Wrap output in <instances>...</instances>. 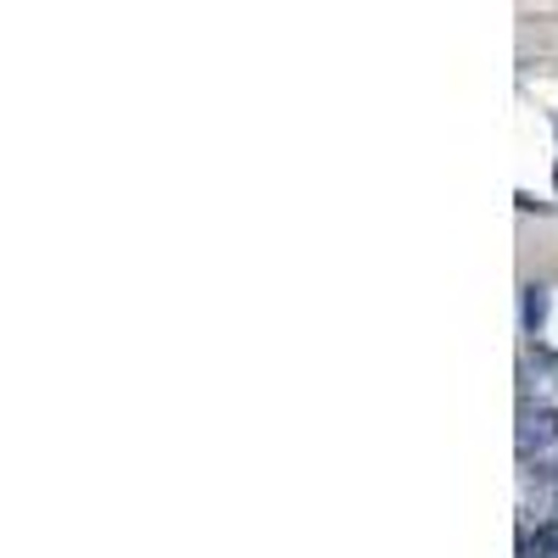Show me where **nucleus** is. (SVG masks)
Here are the masks:
<instances>
[{"instance_id": "obj_1", "label": "nucleus", "mask_w": 558, "mask_h": 558, "mask_svg": "<svg viewBox=\"0 0 558 558\" xmlns=\"http://www.w3.org/2000/svg\"><path fill=\"white\" fill-rule=\"evenodd\" d=\"M542 313H547V297H542V285H531V297H525V318H531V324H536Z\"/></svg>"}]
</instances>
